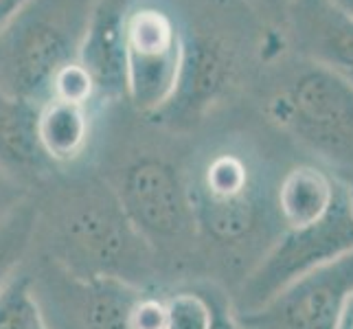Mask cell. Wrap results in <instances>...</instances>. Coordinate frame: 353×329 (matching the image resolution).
Instances as JSON below:
<instances>
[{"label": "cell", "instance_id": "obj_4", "mask_svg": "<svg viewBox=\"0 0 353 329\" xmlns=\"http://www.w3.org/2000/svg\"><path fill=\"white\" fill-rule=\"evenodd\" d=\"M99 0H27L0 33V90L33 106L79 62Z\"/></svg>", "mask_w": 353, "mask_h": 329}, {"label": "cell", "instance_id": "obj_14", "mask_svg": "<svg viewBox=\"0 0 353 329\" xmlns=\"http://www.w3.org/2000/svg\"><path fill=\"white\" fill-rule=\"evenodd\" d=\"M343 178L314 163H299L279 176L274 204L281 228L307 226L332 211L343 193Z\"/></svg>", "mask_w": 353, "mask_h": 329}, {"label": "cell", "instance_id": "obj_15", "mask_svg": "<svg viewBox=\"0 0 353 329\" xmlns=\"http://www.w3.org/2000/svg\"><path fill=\"white\" fill-rule=\"evenodd\" d=\"M35 112L38 106L11 99L0 90V165L31 191L57 178L38 148Z\"/></svg>", "mask_w": 353, "mask_h": 329}, {"label": "cell", "instance_id": "obj_25", "mask_svg": "<svg viewBox=\"0 0 353 329\" xmlns=\"http://www.w3.org/2000/svg\"><path fill=\"white\" fill-rule=\"evenodd\" d=\"M257 3H265V5H279V3H290V0H257Z\"/></svg>", "mask_w": 353, "mask_h": 329}, {"label": "cell", "instance_id": "obj_6", "mask_svg": "<svg viewBox=\"0 0 353 329\" xmlns=\"http://www.w3.org/2000/svg\"><path fill=\"white\" fill-rule=\"evenodd\" d=\"M268 117L338 172L353 169V83L312 64L268 101Z\"/></svg>", "mask_w": 353, "mask_h": 329}, {"label": "cell", "instance_id": "obj_24", "mask_svg": "<svg viewBox=\"0 0 353 329\" xmlns=\"http://www.w3.org/2000/svg\"><path fill=\"white\" fill-rule=\"evenodd\" d=\"M332 3H334L338 9H343L345 14L353 16V0H332Z\"/></svg>", "mask_w": 353, "mask_h": 329}, {"label": "cell", "instance_id": "obj_18", "mask_svg": "<svg viewBox=\"0 0 353 329\" xmlns=\"http://www.w3.org/2000/svg\"><path fill=\"white\" fill-rule=\"evenodd\" d=\"M0 329H48L33 299L27 268H20L0 292Z\"/></svg>", "mask_w": 353, "mask_h": 329}, {"label": "cell", "instance_id": "obj_2", "mask_svg": "<svg viewBox=\"0 0 353 329\" xmlns=\"http://www.w3.org/2000/svg\"><path fill=\"white\" fill-rule=\"evenodd\" d=\"M33 196L38 226L31 252L79 279L172 286L156 252L99 172L86 167L62 174Z\"/></svg>", "mask_w": 353, "mask_h": 329}, {"label": "cell", "instance_id": "obj_9", "mask_svg": "<svg viewBox=\"0 0 353 329\" xmlns=\"http://www.w3.org/2000/svg\"><path fill=\"white\" fill-rule=\"evenodd\" d=\"M182 20L152 0H132L123 20L125 103L141 119L172 99L182 66Z\"/></svg>", "mask_w": 353, "mask_h": 329}, {"label": "cell", "instance_id": "obj_20", "mask_svg": "<svg viewBox=\"0 0 353 329\" xmlns=\"http://www.w3.org/2000/svg\"><path fill=\"white\" fill-rule=\"evenodd\" d=\"M31 189H27L18 178L11 176L7 169L0 165V222L16 209L20 202L31 196Z\"/></svg>", "mask_w": 353, "mask_h": 329}, {"label": "cell", "instance_id": "obj_17", "mask_svg": "<svg viewBox=\"0 0 353 329\" xmlns=\"http://www.w3.org/2000/svg\"><path fill=\"white\" fill-rule=\"evenodd\" d=\"M163 314L165 329H209L211 325V303L196 279L165 288Z\"/></svg>", "mask_w": 353, "mask_h": 329}, {"label": "cell", "instance_id": "obj_8", "mask_svg": "<svg viewBox=\"0 0 353 329\" xmlns=\"http://www.w3.org/2000/svg\"><path fill=\"white\" fill-rule=\"evenodd\" d=\"M349 250H353V215L343 187L332 211L321 222L281 230L263 257L235 286L230 295L235 312H257L296 279Z\"/></svg>", "mask_w": 353, "mask_h": 329}, {"label": "cell", "instance_id": "obj_16", "mask_svg": "<svg viewBox=\"0 0 353 329\" xmlns=\"http://www.w3.org/2000/svg\"><path fill=\"white\" fill-rule=\"evenodd\" d=\"M35 226H38V204L31 193L0 222V292L29 259Z\"/></svg>", "mask_w": 353, "mask_h": 329}, {"label": "cell", "instance_id": "obj_13", "mask_svg": "<svg viewBox=\"0 0 353 329\" xmlns=\"http://www.w3.org/2000/svg\"><path fill=\"white\" fill-rule=\"evenodd\" d=\"M130 3L132 0H99L81 46L79 64L88 72L103 110L125 101L123 20Z\"/></svg>", "mask_w": 353, "mask_h": 329}, {"label": "cell", "instance_id": "obj_12", "mask_svg": "<svg viewBox=\"0 0 353 329\" xmlns=\"http://www.w3.org/2000/svg\"><path fill=\"white\" fill-rule=\"evenodd\" d=\"M103 110L92 103L46 99L35 112V139L44 161L57 174L86 169Z\"/></svg>", "mask_w": 353, "mask_h": 329}, {"label": "cell", "instance_id": "obj_21", "mask_svg": "<svg viewBox=\"0 0 353 329\" xmlns=\"http://www.w3.org/2000/svg\"><path fill=\"white\" fill-rule=\"evenodd\" d=\"M24 3H27V0H0V33H3V29L11 22V18L24 7Z\"/></svg>", "mask_w": 353, "mask_h": 329}, {"label": "cell", "instance_id": "obj_1", "mask_svg": "<svg viewBox=\"0 0 353 329\" xmlns=\"http://www.w3.org/2000/svg\"><path fill=\"white\" fill-rule=\"evenodd\" d=\"M185 185L198 241V279L224 275L237 286L281 235L276 180L241 141L206 143L187 152Z\"/></svg>", "mask_w": 353, "mask_h": 329}, {"label": "cell", "instance_id": "obj_11", "mask_svg": "<svg viewBox=\"0 0 353 329\" xmlns=\"http://www.w3.org/2000/svg\"><path fill=\"white\" fill-rule=\"evenodd\" d=\"M288 20L301 55L347 81L353 79V16L332 0H290Z\"/></svg>", "mask_w": 353, "mask_h": 329}, {"label": "cell", "instance_id": "obj_3", "mask_svg": "<svg viewBox=\"0 0 353 329\" xmlns=\"http://www.w3.org/2000/svg\"><path fill=\"white\" fill-rule=\"evenodd\" d=\"M185 154L158 143H132L99 172L150 243L169 283L198 279V241L185 185Z\"/></svg>", "mask_w": 353, "mask_h": 329}, {"label": "cell", "instance_id": "obj_22", "mask_svg": "<svg viewBox=\"0 0 353 329\" xmlns=\"http://www.w3.org/2000/svg\"><path fill=\"white\" fill-rule=\"evenodd\" d=\"M334 329H353V292L349 295L347 303H345V308L343 312H340L338 316V321H336V327Z\"/></svg>", "mask_w": 353, "mask_h": 329}, {"label": "cell", "instance_id": "obj_5", "mask_svg": "<svg viewBox=\"0 0 353 329\" xmlns=\"http://www.w3.org/2000/svg\"><path fill=\"white\" fill-rule=\"evenodd\" d=\"M24 268L48 329H165V288L79 279L35 252Z\"/></svg>", "mask_w": 353, "mask_h": 329}, {"label": "cell", "instance_id": "obj_10", "mask_svg": "<svg viewBox=\"0 0 353 329\" xmlns=\"http://www.w3.org/2000/svg\"><path fill=\"white\" fill-rule=\"evenodd\" d=\"M353 292V250L319 266L250 314H237L243 329H334Z\"/></svg>", "mask_w": 353, "mask_h": 329}, {"label": "cell", "instance_id": "obj_23", "mask_svg": "<svg viewBox=\"0 0 353 329\" xmlns=\"http://www.w3.org/2000/svg\"><path fill=\"white\" fill-rule=\"evenodd\" d=\"M336 174L345 182L347 198H349V209H351V215H353V169H345V172H338V169H336Z\"/></svg>", "mask_w": 353, "mask_h": 329}, {"label": "cell", "instance_id": "obj_7", "mask_svg": "<svg viewBox=\"0 0 353 329\" xmlns=\"http://www.w3.org/2000/svg\"><path fill=\"white\" fill-rule=\"evenodd\" d=\"M182 66L172 99L145 119L174 137L198 130L235 88L239 75V48L217 22H182Z\"/></svg>", "mask_w": 353, "mask_h": 329}, {"label": "cell", "instance_id": "obj_19", "mask_svg": "<svg viewBox=\"0 0 353 329\" xmlns=\"http://www.w3.org/2000/svg\"><path fill=\"white\" fill-rule=\"evenodd\" d=\"M196 281L200 283L206 299L211 303L209 329H243L239 323V316L233 308V301H230V292L220 283L209 281V279H196Z\"/></svg>", "mask_w": 353, "mask_h": 329}]
</instances>
